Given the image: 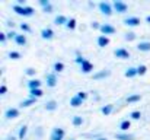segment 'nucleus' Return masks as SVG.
I'll return each instance as SVG.
<instances>
[{
    "label": "nucleus",
    "instance_id": "1",
    "mask_svg": "<svg viewBox=\"0 0 150 140\" xmlns=\"http://www.w3.org/2000/svg\"><path fill=\"white\" fill-rule=\"evenodd\" d=\"M13 12L19 16H23V18H31L34 16L35 13V9L31 7V6H19V4H15L13 6Z\"/></svg>",
    "mask_w": 150,
    "mask_h": 140
},
{
    "label": "nucleus",
    "instance_id": "2",
    "mask_svg": "<svg viewBox=\"0 0 150 140\" xmlns=\"http://www.w3.org/2000/svg\"><path fill=\"white\" fill-rule=\"evenodd\" d=\"M98 9H99V12L103 16H111L114 13V7L108 1H100V3H98Z\"/></svg>",
    "mask_w": 150,
    "mask_h": 140
},
{
    "label": "nucleus",
    "instance_id": "3",
    "mask_svg": "<svg viewBox=\"0 0 150 140\" xmlns=\"http://www.w3.org/2000/svg\"><path fill=\"white\" fill-rule=\"evenodd\" d=\"M112 7H114V12H117V13H127L128 12V4L125 3V1H122V0H114V3H112Z\"/></svg>",
    "mask_w": 150,
    "mask_h": 140
},
{
    "label": "nucleus",
    "instance_id": "4",
    "mask_svg": "<svg viewBox=\"0 0 150 140\" xmlns=\"http://www.w3.org/2000/svg\"><path fill=\"white\" fill-rule=\"evenodd\" d=\"M122 23H124L125 26H130V28H136V26H139V25L142 23V19H140L139 16H127V18H124Z\"/></svg>",
    "mask_w": 150,
    "mask_h": 140
},
{
    "label": "nucleus",
    "instance_id": "5",
    "mask_svg": "<svg viewBox=\"0 0 150 140\" xmlns=\"http://www.w3.org/2000/svg\"><path fill=\"white\" fill-rule=\"evenodd\" d=\"M114 55L120 60H128L130 58V51L124 47H120V48H115L114 50Z\"/></svg>",
    "mask_w": 150,
    "mask_h": 140
},
{
    "label": "nucleus",
    "instance_id": "6",
    "mask_svg": "<svg viewBox=\"0 0 150 140\" xmlns=\"http://www.w3.org/2000/svg\"><path fill=\"white\" fill-rule=\"evenodd\" d=\"M64 136H66L64 129H61V127H54L50 134V140H63Z\"/></svg>",
    "mask_w": 150,
    "mask_h": 140
},
{
    "label": "nucleus",
    "instance_id": "7",
    "mask_svg": "<svg viewBox=\"0 0 150 140\" xmlns=\"http://www.w3.org/2000/svg\"><path fill=\"white\" fill-rule=\"evenodd\" d=\"M99 31H100L102 35L108 37V35H114V34L117 32V28H115L114 25H111V23H102V26H100Z\"/></svg>",
    "mask_w": 150,
    "mask_h": 140
},
{
    "label": "nucleus",
    "instance_id": "8",
    "mask_svg": "<svg viewBox=\"0 0 150 140\" xmlns=\"http://www.w3.org/2000/svg\"><path fill=\"white\" fill-rule=\"evenodd\" d=\"M19 115H21L19 108H7V109L4 111V117H6L7 120H15V118H18Z\"/></svg>",
    "mask_w": 150,
    "mask_h": 140
},
{
    "label": "nucleus",
    "instance_id": "9",
    "mask_svg": "<svg viewBox=\"0 0 150 140\" xmlns=\"http://www.w3.org/2000/svg\"><path fill=\"white\" fill-rule=\"evenodd\" d=\"M45 83H47V86L48 88H55L57 86V83H58V79H57V73H48L47 75V77H45Z\"/></svg>",
    "mask_w": 150,
    "mask_h": 140
},
{
    "label": "nucleus",
    "instance_id": "10",
    "mask_svg": "<svg viewBox=\"0 0 150 140\" xmlns=\"http://www.w3.org/2000/svg\"><path fill=\"white\" fill-rule=\"evenodd\" d=\"M80 72H82V73H85V75L92 73V72H93V64H92V63H91V61L86 58V60H85V61L80 64Z\"/></svg>",
    "mask_w": 150,
    "mask_h": 140
},
{
    "label": "nucleus",
    "instance_id": "11",
    "mask_svg": "<svg viewBox=\"0 0 150 140\" xmlns=\"http://www.w3.org/2000/svg\"><path fill=\"white\" fill-rule=\"evenodd\" d=\"M109 75H111V72L109 70H99V72H96V73H93V80H102V79H106V77H109Z\"/></svg>",
    "mask_w": 150,
    "mask_h": 140
},
{
    "label": "nucleus",
    "instance_id": "12",
    "mask_svg": "<svg viewBox=\"0 0 150 140\" xmlns=\"http://www.w3.org/2000/svg\"><path fill=\"white\" fill-rule=\"evenodd\" d=\"M54 31L51 29V28H44V29H41V38L42 40H47V41H50L54 38Z\"/></svg>",
    "mask_w": 150,
    "mask_h": 140
},
{
    "label": "nucleus",
    "instance_id": "13",
    "mask_svg": "<svg viewBox=\"0 0 150 140\" xmlns=\"http://www.w3.org/2000/svg\"><path fill=\"white\" fill-rule=\"evenodd\" d=\"M41 85H42V82H41L40 79H31V80L26 82V86H28L29 91H32V89H38V88H41Z\"/></svg>",
    "mask_w": 150,
    "mask_h": 140
},
{
    "label": "nucleus",
    "instance_id": "14",
    "mask_svg": "<svg viewBox=\"0 0 150 140\" xmlns=\"http://www.w3.org/2000/svg\"><path fill=\"white\" fill-rule=\"evenodd\" d=\"M131 127V120L125 118V120H121L120 121V130L121 133H128V129Z\"/></svg>",
    "mask_w": 150,
    "mask_h": 140
},
{
    "label": "nucleus",
    "instance_id": "15",
    "mask_svg": "<svg viewBox=\"0 0 150 140\" xmlns=\"http://www.w3.org/2000/svg\"><path fill=\"white\" fill-rule=\"evenodd\" d=\"M136 48L140 53H150V41H140Z\"/></svg>",
    "mask_w": 150,
    "mask_h": 140
},
{
    "label": "nucleus",
    "instance_id": "16",
    "mask_svg": "<svg viewBox=\"0 0 150 140\" xmlns=\"http://www.w3.org/2000/svg\"><path fill=\"white\" fill-rule=\"evenodd\" d=\"M67 22H69V18H67V16H64V15H57V16L54 18V23H55L57 26L67 25Z\"/></svg>",
    "mask_w": 150,
    "mask_h": 140
},
{
    "label": "nucleus",
    "instance_id": "17",
    "mask_svg": "<svg viewBox=\"0 0 150 140\" xmlns=\"http://www.w3.org/2000/svg\"><path fill=\"white\" fill-rule=\"evenodd\" d=\"M142 98H143V96H142L140 93H131V95L127 96L125 101H127V104H137V102L142 101Z\"/></svg>",
    "mask_w": 150,
    "mask_h": 140
},
{
    "label": "nucleus",
    "instance_id": "18",
    "mask_svg": "<svg viewBox=\"0 0 150 140\" xmlns=\"http://www.w3.org/2000/svg\"><path fill=\"white\" fill-rule=\"evenodd\" d=\"M124 76H125L127 79H133V77L139 76V73H137V67H128V69H125Z\"/></svg>",
    "mask_w": 150,
    "mask_h": 140
},
{
    "label": "nucleus",
    "instance_id": "19",
    "mask_svg": "<svg viewBox=\"0 0 150 140\" xmlns=\"http://www.w3.org/2000/svg\"><path fill=\"white\" fill-rule=\"evenodd\" d=\"M96 44H98L99 48H105V47L109 44V38L105 37V35H99V37L96 38Z\"/></svg>",
    "mask_w": 150,
    "mask_h": 140
},
{
    "label": "nucleus",
    "instance_id": "20",
    "mask_svg": "<svg viewBox=\"0 0 150 140\" xmlns=\"http://www.w3.org/2000/svg\"><path fill=\"white\" fill-rule=\"evenodd\" d=\"M112 111H114V104H106V105H103V107H100V114L102 115H109V114H112Z\"/></svg>",
    "mask_w": 150,
    "mask_h": 140
},
{
    "label": "nucleus",
    "instance_id": "21",
    "mask_svg": "<svg viewBox=\"0 0 150 140\" xmlns=\"http://www.w3.org/2000/svg\"><path fill=\"white\" fill-rule=\"evenodd\" d=\"M44 108H45V111H55V109L58 108V102H57V101H54V99L47 101V102H45V105H44Z\"/></svg>",
    "mask_w": 150,
    "mask_h": 140
},
{
    "label": "nucleus",
    "instance_id": "22",
    "mask_svg": "<svg viewBox=\"0 0 150 140\" xmlns=\"http://www.w3.org/2000/svg\"><path fill=\"white\" fill-rule=\"evenodd\" d=\"M83 102H85V101H82V99H80L77 95H73V96L70 98V105H71L73 108H79V107H80Z\"/></svg>",
    "mask_w": 150,
    "mask_h": 140
},
{
    "label": "nucleus",
    "instance_id": "23",
    "mask_svg": "<svg viewBox=\"0 0 150 140\" xmlns=\"http://www.w3.org/2000/svg\"><path fill=\"white\" fill-rule=\"evenodd\" d=\"M15 43L18 44V45H26V43H28V40H26V35H23V34H18L16 35V38H15Z\"/></svg>",
    "mask_w": 150,
    "mask_h": 140
},
{
    "label": "nucleus",
    "instance_id": "24",
    "mask_svg": "<svg viewBox=\"0 0 150 140\" xmlns=\"http://www.w3.org/2000/svg\"><path fill=\"white\" fill-rule=\"evenodd\" d=\"M115 139L117 140H134L136 137L133 134H128V133H117L115 134Z\"/></svg>",
    "mask_w": 150,
    "mask_h": 140
},
{
    "label": "nucleus",
    "instance_id": "25",
    "mask_svg": "<svg viewBox=\"0 0 150 140\" xmlns=\"http://www.w3.org/2000/svg\"><path fill=\"white\" fill-rule=\"evenodd\" d=\"M26 134H28V126H26V124H23V126H21V129H19L18 139H19V140H23L25 137H26Z\"/></svg>",
    "mask_w": 150,
    "mask_h": 140
},
{
    "label": "nucleus",
    "instance_id": "26",
    "mask_svg": "<svg viewBox=\"0 0 150 140\" xmlns=\"http://www.w3.org/2000/svg\"><path fill=\"white\" fill-rule=\"evenodd\" d=\"M35 102H37V99H35V98H28V99H23L19 105H21V108H28V107L34 105Z\"/></svg>",
    "mask_w": 150,
    "mask_h": 140
},
{
    "label": "nucleus",
    "instance_id": "27",
    "mask_svg": "<svg viewBox=\"0 0 150 140\" xmlns=\"http://www.w3.org/2000/svg\"><path fill=\"white\" fill-rule=\"evenodd\" d=\"M44 95V91L41 89V88H38V89H32V91H29V98H35V99H38V98H41Z\"/></svg>",
    "mask_w": 150,
    "mask_h": 140
},
{
    "label": "nucleus",
    "instance_id": "28",
    "mask_svg": "<svg viewBox=\"0 0 150 140\" xmlns=\"http://www.w3.org/2000/svg\"><path fill=\"white\" fill-rule=\"evenodd\" d=\"M71 124H73L74 127H82V124H83V117H82V115H74V117L71 118Z\"/></svg>",
    "mask_w": 150,
    "mask_h": 140
},
{
    "label": "nucleus",
    "instance_id": "29",
    "mask_svg": "<svg viewBox=\"0 0 150 140\" xmlns=\"http://www.w3.org/2000/svg\"><path fill=\"white\" fill-rule=\"evenodd\" d=\"M52 69H54V73H61L64 70V64L61 61H55L54 66H52Z\"/></svg>",
    "mask_w": 150,
    "mask_h": 140
},
{
    "label": "nucleus",
    "instance_id": "30",
    "mask_svg": "<svg viewBox=\"0 0 150 140\" xmlns=\"http://www.w3.org/2000/svg\"><path fill=\"white\" fill-rule=\"evenodd\" d=\"M66 28H67L69 31H74V29H76V19H74V18H70L69 22H67V25H66Z\"/></svg>",
    "mask_w": 150,
    "mask_h": 140
},
{
    "label": "nucleus",
    "instance_id": "31",
    "mask_svg": "<svg viewBox=\"0 0 150 140\" xmlns=\"http://www.w3.org/2000/svg\"><path fill=\"white\" fill-rule=\"evenodd\" d=\"M19 28H21L23 32H28V34H31V32H32V28H31V26H29V23H26V22L19 23Z\"/></svg>",
    "mask_w": 150,
    "mask_h": 140
},
{
    "label": "nucleus",
    "instance_id": "32",
    "mask_svg": "<svg viewBox=\"0 0 150 140\" xmlns=\"http://www.w3.org/2000/svg\"><path fill=\"white\" fill-rule=\"evenodd\" d=\"M137 38V34L136 32H125L124 34V40L125 41H134Z\"/></svg>",
    "mask_w": 150,
    "mask_h": 140
},
{
    "label": "nucleus",
    "instance_id": "33",
    "mask_svg": "<svg viewBox=\"0 0 150 140\" xmlns=\"http://www.w3.org/2000/svg\"><path fill=\"white\" fill-rule=\"evenodd\" d=\"M137 73H139V76H144V75L147 73V66L140 64V66L137 67Z\"/></svg>",
    "mask_w": 150,
    "mask_h": 140
},
{
    "label": "nucleus",
    "instance_id": "34",
    "mask_svg": "<svg viewBox=\"0 0 150 140\" xmlns=\"http://www.w3.org/2000/svg\"><path fill=\"white\" fill-rule=\"evenodd\" d=\"M9 57H10L12 60H19V58H22V54H21L19 51H10V53H9Z\"/></svg>",
    "mask_w": 150,
    "mask_h": 140
},
{
    "label": "nucleus",
    "instance_id": "35",
    "mask_svg": "<svg viewBox=\"0 0 150 140\" xmlns=\"http://www.w3.org/2000/svg\"><path fill=\"white\" fill-rule=\"evenodd\" d=\"M130 118L134 120V121H137V120L142 118V112H140V111H133V112L130 114Z\"/></svg>",
    "mask_w": 150,
    "mask_h": 140
},
{
    "label": "nucleus",
    "instance_id": "36",
    "mask_svg": "<svg viewBox=\"0 0 150 140\" xmlns=\"http://www.w3.org/2000/svg\"><path fill=\"white\" fill-rule=\"evenodd\" d=\"M37 69H34V67H28L26 70H25V75H28V76H35L37 75Z\"/></svg>",
    "mask_w": 150,
    "mask_h": 140
},
{
    "label": "nucleus",
    "instance_id": "37",
    "mask_svg": "<svg viewBox=\"0 0 150 140\" xmlns=\"http://www.w3.org/2000/svg\"><path fill=\"white\" fill-rule=\"evenodd\" d=\"M38 4L44 9V7H47V6H50L51 4V1L50 0H38Z\"/></svg>",
    "mask_w": 150,
    "mask_h": 140
},
{
    "label": "nucleus",
    "instance_id": "38",
    "mask_svg": "<svg viewBox=\"0 0 150 140\" xmlns=\"http://www.w3.org/2000/svg\"><path fill=\"white\" fill-rule=\"evenodd\" d=\"M76 95H77V96H79L82 101H86V99H88V92H83V91H80V92H77Z\"/></svg>",
    "mask_w": 150,
    "mask_h": 140
},
{
    "label": "nucleus",
    "instance_id": "39",
    "mask_svg": "<svg viewBox=\"0 0 150 140\" xmlns=\"http://www.w3.org/2000/svg\"><path fill=\"white\" fill-rule=\"evenodd\" d=\"M6 41H7V34L0 32V43H1V44H6Z\"/></svg>",
    "mask_w": 150,
    "mask_h": 140
},
{
    "label": "nucleus",
    "instance_id": "40",
    "mask_svg": "<svg viewBox=\"0 0 150 140\" xmlns=\"http://www.w3.org/2000/svg\"><path fill=\"white\" fill-rule=\"evenodd\" d=\"M16 35H18V34H16L15 31H10V32H7V38H9V40H13V41H15Z\"/></svg>",
    "mask_w": 150,
    "mask_h": 140
},
{
    "label": "nucleus",
    "instance_id": "41",
    "mask_svg": "<svg viewBox=\"0 0 150 140\" xmlns=\"http://www.w3.org/2000/svg\"><path fill=\"white\" fill-rule=\"evenodd\" d=\"M85 60H86L85 57H82V55H77V57L74 58V63H77V64H82V63H83Z\"/></svg>",
    "mask_w": 150,
    "mask_h": 140
},
{
    "label": "nucleus",
    "instance_id": "42",
    "mask_svg": "<svg viewBox=\"0 0 150 140\" xmlns=\"http://www.w3.org/2000/svg\"><path fill=\"white\" fill-rule=\"evenodd\" d=\"M52 10H54L52 4H50V6H47V7H44V9H42V12H44V13H52Z\"/></svg>",
    "mask_w": 150,
    "mask_h": 140
},
{
    "label": "nucleus",
    "instance_id": "43",
    "mask_svg": "<svg viewBox=\"0 0 150 140\" xmlns=\"http://www.w3.org/2000/svg\"><path fill=\"white\" fill-rule=\"evenodd\" d=\"M4 93H7V86L3 83V85L0 86V95H4Z\"/></svg>",
    "mask_w": 150,
    "mask_h": 140
},
{
    "label": "nucleus",
    "instance_id": "44",
    "mask_svg": "<svg viewBox=\"0 0 150 140\" xmlns=\"http://www.w3.org/2000/svg\"><path fill=\"white\" fill-rule=\"evenodd\" d=\"M91 26H92L93 29H100V26H102V25H100L99 22H92V23H91Z\"/></svg>",
    "mask_w": 150,
    "mask_h": 140
},
{
    "label": "nucleus",
    "instance_id": "45",
    "mask_svg": "<svg viewBox=\"0 0 150 140\" xmlns=\"http://www.w3.org/2000/svg\"><path fill=\"white\" fill-rule=\"evenodd\" d=\"M6 140H18V137L12 134V136H7V137H6Z\"/></svg>",
    "mask_w": 150,
    "mask_h": 140
},
{
    "label": "nucleus",
    "instance_id": "46",
    "mask_svg": "<svg viewBox=\"0 0 150 140\" xmlns=\"http://www.w3.org/2000/svg\"><path fill=\"white\" fill-rule=\"evenodd\" d=\"M146 22H147V23H150V15H149V16H146Z\"/></svg>",
    "mask_w": 150,
    "mask_h": 140
},
{
    "label": "nucleus",
    "instance_id": "47",
    "mask_svg": "<svg viewBox=\"0 0 150 140\" xmlns=\"http://www.w3.org/2000/svg\"><path fill=\"white\" fill-rule=\"evenodd\" d=\"M96 140H108V139H106V137H98Z\"/></svg>",
    "mask_w": 150,
    "mask_h": 140
},
{
    "label": "nucleus",
    "instance_id": "48",
    "mask_svg": "<svg viewBox=\"0 0 150 140\" xmlns=\"http://www.w3.org/2000/svg\"><path fill=\"white\" fill-rule=\"evenodd\" d=\"M70 140H76V139H70Z\"/></svg>",
    "mask_w": 150,
    "mask_h": 140
}]
</instances>
